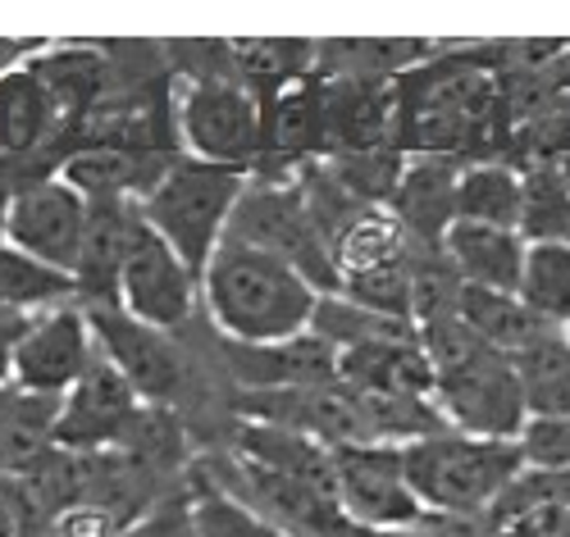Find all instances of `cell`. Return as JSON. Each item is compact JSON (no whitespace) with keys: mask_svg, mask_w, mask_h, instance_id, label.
<instances>
[{"mask_svg":"<svg viewBox=\"0 0 570 537\" xmlns=\"http://www.w3.org/2000/svg\"><path fill=\"white\" fill-rule=\"evenodd\" d=\"M324 291L288 260L224 241L202 274V301L224 341L269 347L311 332Z\"/></svg>","mask_w":570,"mask_h":537,"instance_id":"1","label":"cell"},{"mask_svg":"<svg viewBox=\"0 0 570 537\" xmlns=\"http://www.w3.org/2000/svg\"><path fill=\"white\" fill-rule=\"evenodd\" d=\"M420 341L434 365V406L443 410L448 428L493 437V442H520L530 410L520 397L515 365L484 337H474L461 315L424 324Z\"/></svg>","mask_w":570,"mask_h":537,"instance_id":"2","label":"cell"},{"mask_svg":"<svg viewBox=\"0 0 570 537\" xmlns=\"http://www.w3.org/2000/svg\"><path fill=\"white\" fill-rule=\"evenodd\" d=\"M406 478L420 506L443 519H484L511 493V483L525 474L520 442H493V437H470L443 428L434 437L402 447Z\"/></svg>","mask_w":570,"mask_h":537,"instance_id":"3","label":"cell"},{"mask_svg":"<svg viewBox=\"0 0 570 537\" xmlns=\"http://www.w3.org/2000/svg\"><path fill=\"white\" fill-rule=\"evenodd\" d=\"M247 182H252L247 169H224V165H202L193 156H178L169 173L151 187V197L141 201V219L202 278L215 251L224 247Z\"/></svg>","mask_w":570,"mask_h":537,"instance_id":"4","label":"cell"},{"mask_svg":"<svg viewBox=\"0 0 570 537\" xmlns=\"http://www.w3.org/2000/svg\"><path fill=\"white\" fill-rule=\"evenodd\" d=\"M224 241H243V247H256V251H269L278 260L297 265L324 297L338 291L334 256H328V241L320 237V228L311 219L297 169L293 173H252Z\"/></svg>","mask_w":570,"mask_h":537,"instance_id":"5","label":"cell"},{"mask_svg":"<svg viewBox=\"0 0 570 537\" xmlns=\"http://www.w3.org/2000/svg\"><path fill=\"white\" fill-rule=\"evenodd\" d=\"M174 110H178L183 156H193L202 165L247 169V173L261 169V160H265V106L237 78L187 82Z\"/></svg>","mask_w":570,"mask_h":537,"instance_id":"6","label":"cell"},{"mask_svg":"<svg viewBox=\"0 0 570 537\" xmlns=\"http://www.w3.org/2000/svg\"><path fill=\"white\" fill-rule=\"evenodd\" d=\"M197 306H202V278L141 219L119 274V310L147 328L178 332L197 319Z\"/></svg>","mask_w":570,"mask_h":537,"instance_id":"7","label":"cell"},{"mask_svg":"<svg viewBox=\"0 0 570 537\" xmlns=\"http://www.w3.org/2000/svg\"><path fill=\"white\" fill-rule=\"evenodd\" d=\"M338 510L374 533H411L430 519L406 478L402 447H338Z\"/></svg>","mask_w":570,"mask_h":537,"instance_id":"8","label":"cell"},{"mask_svg":"<svg viewBox=\"0 0 570 537\" xmlns=\"http://www.w3.org/2000/svg\"><path fill=\"white\" fill-rule=\"evenodd\" d=\"M97 356L101 347H97V332H91V319L82 306L32 315V324L23 328L14 347V387H23L32 397L65 401L82 382V374L97 365Z\"/></svg>","mask_w":570,"mask_h":537,"instance_id":"9","label":"cell"},{"mask_svg":"<svg viewBox=\"0 0 570 537\" xmlns=\"http://www.w3.org/2000/svg\"><path fill=\"white\" fill-rule=\"evenodd\" d=\"M91 319V332H97L101 356L137 387V397L147 406H174L187 387V360L178 351L174 332L147 328L132 315H124L119 306H82Z\"/></svg>","mask_w":570,"mask_h":537,"instance_id":"10","label":"cell"},{"mask_svg":"<svg viewBox=\"0 0 570 537\" xmlns=\"http://www.w3.org/2000/svg\"><path fill=\"white\" fill-rule=\"evenodd\" d=\"M87 215H91V201L82 191H73L60 173L19 182L10 206V247L73 278L82 237H87Z\"/></svg>","mask_w":570,"mask_h":537,"instance_id":"11","label":"cell"},{"mask_svg":"<svg viewBox=\"0 0 570 537\" xmlns=\"http://www.w3.org/2000/svg\"><path fill=\"white\" fill-rule=\"evenodd\" d=\"M141 410H147V401L137 397V387L106 356H97V365H91L82 374V382L60 401L56 447L73 451V456L119 451V442L128 437V428L137 424Z\"/></svg>","mask_w":570,"mask_h":537,"instance_id":"12","label":"cell"},{"mask_svg":"<svg viewBox=\"0 0 570 537\" xmlns=\"http://www.w3.org/2000/svg\"><path fill=\"white\" fill-rule=\"evenodd\" d=\"M219 365L233 392H293V387L338 382V351L315 332L269 341V347H243L219 337Z\"/></svg>","mask_w":570,"mask_h":537,"instance_id":"13","label":"cell"},{"mask_svg":"<svg viewBox=\"0 0 570 537\" xmlns=\"http://www.w3.org/2000/svg\"><path fill=\"white\" fill-rule=\"evenodd\" d=\"M178 156L160 151H132V146H110V141H87L60 160V178L82 191L87 201H147L151 187L169 173Z\"/></svg>","mask_w":570,"mask_h":537,"instance_id":"14","label":"cell"},{"mask_svg":"<svg viewBox=\"0 0 570 537\" xmlns=\"http://www.w3.org/2000/svg\"><path fill=\"white\" fill-rule=\"evenodd\" d=\"M28 69L37 73V82L46 87V96H51L65 137L91 110H97V106H106L110 91H115L110 51H106V46H91V41H60V46L51 41Z\"/></svg>","mask_w":570,"mask_h":537,"instance_id":"15","label":"cell"},{"mask_svg":"<svg viewBox=\"0 0 570 537\" xmlns=\"http://www.w3.org/2000/svg\"><path fill=\"white\" fill-rule=\"evenodd\" d=\"M137 228H141L137 201H91L82 256L73 269L78 306H119V274Z\"/></svg>","mask_w":570,"mask_h":537,"instance_id":"16","label":"cell"},{"mask_svg":"<svg viewBox=\"0 0 570 537\" xmlns=\"http://www.w3.org/2000/svg\"><path fill=\"white\" fill-rule=\"evenodd\" d=\"M461 165L465 160H448V156H406V169H402V182L393 191L389 210L406 228L411 241H424V247H443L448 228L456 223Z\"/></svg>","mask_w":570,"mask_h":537,"instance_id":"17","label":"cell"},{"mask_svg":"<svg viewBox=\"0 0 570 537\" xmlns=\"http://www.w3.org/2000/svg\"><path fill=\"white\" fill-rule=\"evenodd\" d=\"M338 382L370 397H434V365L420 332L384 337L338 356Z\"/></svg>","mask_w":570,"mask_h":537,"instance_id":"18","label":"cell"},{"mask_svg":"<svg viewBox=\"0 0 570 537\" xmlns=\"http://www.w3.org/2000/svg\"><path fill=\"white\" fill-rule=\"evenodd\" d=\"M443 256L461 274L465 287L480 291H520L525 274V237L515 228H484V223H452L443 237Z\"/></svg>","mask_w":570,"mask_h":537,"instance_id":"19","label":"cell"},{"mask_svg":"<svg viewBox=\"0 0 570 537\" xmlns=\"http://www.w3.org/2000/svg\"><path fill=\"white\" fill-rule=\"evenodd\" d=\"M56 419H60L56 397H32L23 387H6L0 392V474L23 478L51 456Z\"/></svg>","mask_w":570,"mask_h":537,"instance_id":"20","label":"cell"},{"mask_svg":"<svg viewBox=\"0 0 570 537\" xmlns=\"http://www.w3.org/2000/svg\"><path fill=\"white\" fill-rule=\"evenodd\" d=\"M515 232L525 247H570V178L552 160H530L520 169V219Z\"/></svg>","mask_w":570,"mask_h":537,"instance_id":"21","label":"cell"},{"mask_svg":"<svg viewBox=\"0 0 570 537\" xmlns=\"http://www.w3.org/2000/svg\"><path fill=\"white\" fill-rule=\"evenodd\" d=\"M520 397L530 419H570V337L566 328H548L515 360Z\"/></svg>","mask_w":570,"mask_h":537,"instance_id":"22","label":"cell"},{"mask_svg":"<svg viewBox=\"0 0 570 537\" xmlns=\"http://www.w3.org/2000/svg\"><path fill=\"white\" fill-rule=\"evenodd\" d=\"M474 337H484L493 351H502L507 360H515L520 351L530 347V341H539L548 328V319H539L525 301L515 297V291H480V287H465L461 297V310H456Z\"/></svg>","mask_w":570,"mask_h":537,"instance_id":"23","label":"cell"},{"mask_svg":"<svg viewBox=\"0 0 570 537\" xmlns=\"http://www.w3.org/2000/svg\"><path fill=\"white\" fill-rule=\"evenodd\" d=\"M520 219V169L507 160H465L456 182V223L515 228Z\"/></svg>","mask_w":570,"mask_h":537,"instance_id":"24","label":"cell"},{"mask_svg":"<svg viewBox=\"0 0 570 537\" xmlns=\"http://www.w3.org/2000/svg\"><path fill=\"white\" fill-rule=\"evenodd\" d=\"M60 306H78V282L51 265L23 256L19 247L0 251V310L14 315H46Z\"/></svg>","mask_w":570,"mask_h":537,"instance_id":"25","label":"cell"},{"mask_svg":"<svg viewBox=\"0 0 570 537\" xmlns=\"http://www.w3.org/2000/svg\"><path fill=\"white\" fill-rule=\"evenodd\" d=\"M515 297L539 319L570 328V247H530Z\"/></svg>","mask_w":570,"mask_h":537,"instance_id":"26","label":"cell"},{"mask_svg":"<svg viewBox=\"0 0 570 537\" xmlns=\"http://www.w3.org/2000/svg\"><path fill=\"white\" fill-rule=\"evenodd\" d=\"M193 524L202 537H288L278 533L269 519H261L252 506H243L237 497H228L219 483H197L193 493Z\"/></svg>","mask_w":570,"mask_h":537,"instance_id":"27","label":"cell"},{"mask_svg":"<svg viewBox=\"0 0 570 537\" xmlns=\"http://www.w3.org/2000/svg\"><path fill=\"white\" fill-rule=\"evenodd\" d=\"M46 519L37 515L23 478L0 474V537H41Z\"/></svg>","mask_w":570,"mask_h":537,"instance_id":"28","label":"cell"},{"mask_svg":"<svg viewBox=\"0 0 570 537\" xmlns=\"http://www.w3.org/2000/svg\"><path fill=\"white\" fill-rule=\"evenodd\" d=\"M46 46H51V41H41V37H0V78L28 69L46 51Z\"/></svg>","mask_w":570,"mask_h":537,"instance_id":"29","label":"cell"},{"mask_svg":"<svg viewBox=\"0 0 570 537\" xmlns=\"http://www.w3.org/2000/svg\"><path fill=\"white\" fill-rule=\"evenodd\" d=\"M28 324H32V319H19V324L0 328V392H6V387H14V347H19V337H23Z\"/></svg>","mask_w":570,"mask_h":537,"instance_id":"30","label":"cell"},{"mask_svg":"<svg viewBox=\"0 0 570 537\" xmlns=\"http://www.w3.org/2000/svg\"><path fill=\"white\" fill-rule=\"evenodd\" d=\"M10 206H14V178L0 165V251L10 247Z\"/></svg>","mask_w":570,"mask_h":537,"instance_id":"31","label":"cell"},{"mask_svg":"<svg viewBox=\"0 0 570 537\" xmlns=\"http://www.w3.org/2000/svg\"><path fill=\"white\" fill-rule=\"evenodd\" d=\"M19 319H28V315H14V310H0V328H6V324H19Z\"/></svg>","mask_w":570,"mask_h":537,"instance_id":"32","label":"cell"},{"mask_svg":"<svg viewBox=\"0 0 570 537\" xmlns=\"http://www.w3.org/2000/svg\"><path fill=\"white\" fill-rule=\"evenodd\" d=\"M566 337H570V328H566Z\"/></svg>","mask_w":570,"mask_h":537,"instance_id":"33","label":"cell"}]
</instances>
